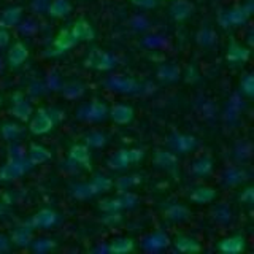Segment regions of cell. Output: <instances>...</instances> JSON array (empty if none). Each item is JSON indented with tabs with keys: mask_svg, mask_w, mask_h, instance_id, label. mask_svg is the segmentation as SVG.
Masks as SVG:
<instances>
[{
	"mask_svg": "<svg viewBox=\"0 0 254 254\" xmlns=\"http://www.w3.org/2000/svg\"><path fill=\"white\" fill-rule=\"evenodd\" d=\"M253 13V3L248 2L242 6H234L230 10L221 13L219 16V24L222 27H238L250 19V16Z\"/></svg>",
	"mask_w": 254,
	"mask_h": 254,
	"instance_id": "5",
	"label": "cell"
},
{
	"mask_svg": "<svg viewBox=\"0 0 254 254\" xmlns=\"http://www.w3.org/2000/svg\"><path fill=\"white\" fill-rule=\"evenodd\" d=\"M0 105H2V99H0Z\"/></svg>",
	"mask_w": 254,
	"mask_h": 254,
	"instance_id": "50",
	"label": "cell"
},
{
	"mask_svg": "<svg viewBox=\"0 0 254 254\" xmlns=\"http://www.w3.org/2000/svg\"><path fill=\"white\" fill-rule=\"evenodd\" d=\"M30 164L26 159H8V162L0 169V181H13L21 178L30 169Z\"/></svg>",
	"mask_w": 254,
	"mask_h": 254,
	"instance_id": "8",
	"label": "cell"
},
{
	"mask_svg": "<svg viewBox=\"0 0 254 254\" xmlns=\"http://www.w3.org/2000/svg\"><path fill=\"white\" fill-rule=\"evenodd\" d=\"M8 250H10V240L5 235L0 234V253H5Z\"/></svg>",
	"mask_w": 254,
	"mask_h": 254,
	"instance_id": "48",
	"label": "cell"
},
{
	"mask_svg": "<svg viewBox=\"0 0 254 254\" xmlns=\"http://www.w3.org/2000/svg\"><path fill=\"white\" fill-rule=\"evenodd\" d=\"M105 86H107V89L113 92H119V94H137L141 91V84L137 79L124 76V75L108 76L105 79Z\"/></svg>",
	"mask_w": 254,
	"mask_h": 254,
	"instance_id": "7",
	"label": "cell"
},
{
	"mask_svg": "<svg viewBox=\"0 0 254 254\" xmlns=\"http://www.w3.org/2000/svg\"><path fill=\"white\" fill-rule=\"evenodd\" d=\"M173 246H175V250L180 253H198L202 250L200 243H198L195 238L188 237V235H178L173 240Z\"/></svg>",
	"mask_w": 254,
	"mask_h": 254,
	"instance_id": "26",
	"label": "cell"
},
{
	"mask_svg": "<svg viewBox=\"0 0 254 254\" xmlns=\"http://www.w3.org/2000/svg\"><path fill=\"white\" fill-rule=\"evenodd\" d=\"M46 11L51 18H56V19L65 18V16L71 13V3H70V0H51Z\"/></svg>",
	"mask_w": 254,
	"mask_h": 254,
	"instance_id": "27",
	"label": "cell"
},
{
	"mask_svg": "<svg viewBox=\"0 0 254 254\" xmlns=\"http://www.w3.org/2000/svg\"><path fill=\"white\" fill-rule=\"evenodd\" d=\"M76 43H78V40L75 38L71 29H62L58 34V37H56V40H54V48L59 53H64V51L71 50V48H73Z\"/></svg>",
	"mask_w": 254,
	"mask_h": 254,
	"instance_id": "23",
	"label": "cell"
},
{
	"mask_svg": "<svg viewBox=\"0 0 254 254\" xmlns=\"http://www.w3.org/2000/svg\"><path fill=\"white\" fill-rule=\"evenodd\" d=\"M26 157H27L29 164L34 167V165H40V164H45L46 161H50L51 153H50V149H48L46 146L38 145V143H34V145H30Z\"/></svg>",
	"mask_w": 254,
	"mask_h": 254,
	"instance_id": "20",
	"label": "cell"
},
{
	"mask_svg": "<svg viewBox=\"0 0 254 254\" xmlns=\"http://www.w3.org/2000/svg\"><path fill=\"white\" fill-rule=\"evenodd\" d=\"M22 19V8L21 6H8L0 14V26L11 29L19 26V22Z\"/></svg>",
	"mask_w": 254,
	"mask_h": 254,
	"instance_id": "21",
	"label": "cell"
},
{
	"mask_svg": "<svg viewBox=\"0 0 254 254\" xmlns=\"http://www.w3.org/2000/svg\"><path fill=\"white\" fill-rule=\"evenodd\" d=\"M141 183V177L140 175H130V177H121L118 181H113V186L123 192V190H129L132 188H135L137 185Z\"/></svg>",
	"mask_w": 254,
	"mask_h": 254,
	"instance_id": "36",
	"label": "cell"
},
{
	"mask_svg": "<svg viewBox=\"0 0 254 254\" xmlns=\"http://www.w3.org/2000/svg\"><path fill=\"white\" fill-rule=\"evenodd\" d=\"M32 240H34V234H32V227L29 226L16 227L11 234V242L16 246H30Z\"/></svg>",
	"mask_w": 254,
	"mask_h": 254,
	"instance_id": "31",
	"label": "cell"
},
{
	"mask_svg": "<svg viewBox=\"0 0 254 254\" xmlns=\"http://www.w3.org/2000/svg\"><path fill=\"white\" fill-rule=\"evenodd\" d=\"M170 245V238L167 234L164 232H153L146 235L145 238L141 240V248L148 251V253H159L162 251L164 248H167V246Z\"/></svg>",
	"mask_w": 254,
	"mask_h": 254,
	"instance_id": "13",
	"label": "cell"
},
{
	"mask_svg": "<svg viewBox=\"0 0 254 254\" xmlns=\"http://www.w3.org/2000/svg\"><path fill=\"white\" fill-rule=\"evenodd\" d=\"M189 198H190V202H194L197 205L210 203L216 198V190L208 186H198L189 194Z\"/></svg>",
	"mask_w": 254,
	"mask_h": 254,
	"instance_id": "24",
	"label": "cell"
},
{
	"mask_svg": "<svg viewBox=\"0 0 254 254\" xmlns=\"http://www.w3.org/2000/svg\"><path fill=\"white\" fill-rule=\"evenodd\" d=\"M118 59L105 50H91L84 58V67L97 71H110L116 67Z\"/></svg>",
	"mask_w": 254,
	"mask_h": 254,
	"instance_id": "4",
	"label": "cell"
},
{
	"mask_svg": "<svg viewBox=\"0 0 254 254\" xmlns=\"http://www.w3.org/2000/svg\"><path fill=\"white\" fill-rule=\"evenodd\" d=\"M180 75H181V71H180V67L177 65V64H164V65H161L157 68L156 71V76L161 79V81L164 83H175V81H178L180 79Z\"/></svg>",
	"mask_w": 254,
	"mask_h": 254,
	"instance_id": "25",
	"label": "cell"
},
{
	"mask_svg": "<svg viewBox=\"0 0 254 254\" xmlns=\"http://www.w3.org/2000/svg\"><path fill=\"white\" fill-rule=\"evenodd\" d=\"M108 116V107L100 100H92L91 103L79 107L76 110V118L86 123H100Z\"/></svg>",
	"mask_w": 254,
	"mask_h": 254,
	"instance_id": "6",
	"label": "cell"
},
{
	"mask_svg": "<svg viewBox=\"0 0 254 254\" xmlns=\"http://www.w3.org/2000/svg\"><path fill=\"white\" fill-rule=\"evenodd\" d=\"M132 2L140 8H146V10L154 8L157 5V0H132Z\"/></svg>",
	"mask_w": 254,
	"mask_h": 254,
	"instance_id": "47",
	"label": "cell"
},
{
	"mask_svg": "<svg viewBox=\"0 0 254 254\" xmlns=\"http://www.w3.org/2000/svg\"><path fill=\"white\" fill-rule=\"evenodd\" d=\"M59 222V214L51 208H43L37 211L27 221V226L32 229H51Z\"/></svg>",
	"mask_w": 254,
	"mask_h": 254,
	"instance_id": "11",
	"label": "cell"
},
{
	"mask_svg": "<svg viewBox=\"0 0 254 254\" xmlns=\"http://www.w3.org/2000/svg\"><path fill=\"white\" fill-rule=\"evenodd\" d=\"M154 164L159 167V169H165L170 170L175 165L178 164V157L172 151H165V149H157L154 154Z\"/></svg>",
	"mask_w": 254,
	"mask_h": 254,
	"instance_id": "29",
	"label": "cell"
},
{
	"mask_svg": "<svg viewBox=\"0 0 254 254\" xmlns=\"http://www.w3.org/2000/svg\"><path fill=\"white\" fill-rule=\"evenodd\" d=\"M10 38H11L10 29L0 26V48H6L8 43H10Z\"/></svg>",
	"mask_w": 254,
	"mask_h": 254,
	"instance_id": "45",
	"label": "cell"
},
{
	"mask_svg": "<svg viewBox=\"0 0 254 254\" xmlns=\"http://www.w3.org/2000/svg\"><path fill=\"white\" fill-rule=\"evenodd\" d=\"M70 29L73 32V35L78 42H91L95 37V30L86 19H78Z\"/></svg>",
	"mask_w": 254,
	"mask_h": 254,
	"instance_id": "22",
	"label": "cell"
},
{
	"mask_svg": "<svg viewBox=\"0 0 254 254\" xmlns=\"http://www.w3.org/2000/svg\"><path fill=\"white\" fill-rule=\"evenodd\" d=\"M30 246L35 253H48L56 248V242L51 238H37V240H32Z\"/></svg>",
	"mask_w": 254,
	"mask_h": 254,
	"instance_id": "39",
	"label": "cell"
},
{
	"mask_svg": "<svg viewBox=\"0 0 254 254\" xmlns=\"http://www.w3.org/2000/svg\"><path fill=\"white\" fill-rule=\"evenodd\" d=\"M133 251V240L127 237L121 238H115L113 242L108 245V253H115V254H126Z\"/></svg>",
	"mask_w": 254,
	"mask_h": 254,
	"instance_id": "34",
	"label": "cell"
},
{
	"mask_svg": "<svg viewBox=\"0 0 254 254\" xmlns=\"http://www.w3.org/2000/svg\"><path fill=\"white\" fill-rule=\"evenodd\" d=\"M167 145H169L170 149L175 151V153L188 154L198 146V141L192 135L173 132L172 135H169V138H167Z\"/></svg>",
	"mask_w": 254,
	"mask_h": 254,
	"instance_id": "10",
	"label": "cell"
},
{
	"mask_svg": "<svg viewBox=\"0 0 254 254\" xmlns=\"http://www.w3.org/2000/svg\"><path fill=\"white\" fill-rule=\"evenodd\" d=\"M246 180H248V173H246L243 169H238V167L227 169L224 172V175H222V183H224V186H229V188L242 185V183Z\"/></svg>",
	"mask_w": 254,
	"mask_h": 254,
	"instance_id": "28",
	"label": "cell"
},
{
	"mask_svg": "<svg viewBox=\"0 0 254 254\" xmlns=\"http://www.w3.org/2000/svg\"><path fill=\"white\" fill-rule=\"evenodd\" d=\"M226 59H227V62L232 64V65H242V64L248 62L250 50H248V48H245L243 45H240V43L232 42L227 48Z\"/></svg>",
	"mask_w": 254,
	"mask_h": 254,
	"instance_id": "16",
	"label": "cell"
},
{
	"mask_svg": "<svg viewBox=\"0 0 254 254\" xmlns=\"http://www.w3.org/2000/svg\"><path fill=\"white\" fill-rule=\"evenodd\" d=\"M108 116L111 118L113 123L124 126L132 121L135 116V111L130 105H127V103H116V105L108 108Z\"/></svg>",
	"mask_w": 254,
	"mask_h": 254,
	"instance_id": "14",
	"label": "cell"
},
{
	"mask_svg": "<svg viewBox=\"0 0 254 254\" xmlns=\"http://www.w3.org/2000/svg\"><path fill=\"white\" fill-rule=\"evenodd\" d=\"M170 16L175 21H186L189 19L194 13V5L189 2V0H175L170 5Z\"/></svg>",
	"mask_w": 254,
	"mask_h": 254,
	"instance_id": "17",
	"label": "cell"
},
{
	"mask_svg": "<svg viewBox=\"0 0 254 254\" xmlns=\"http://www.w3.org/2000/svg\"><path fill=\"white\" fill-rule=\"evenodd\" d=\"M197 42L200 43L202 46H213L214 43H216V34H214L211 29L205 27L202 30H198Z\"/></svg>",
	"mask_w": 254,
	"mask_h": 254,
	"instance_id": "40",
	"label": "cell"
},
{
	"mask_svg": "<svg viewBox=\"0 0 254 254\" xmlns=\"http://www.w3.org/2000/svg\"><path fill=\"white\" fill-rule=\"evenodd\" d=\"M54 127V118L51 111L46 108H40L34 116H30L29 130L34 135H45Z\"/></svg>",
	"mask_w": 254,
	"mask_h": 254,
	"instance_id": "9",
	"label": "cell"
},
{
	"mask_svg": "<svg viewBox=\"0 0 254 254\" xmlns=\"http://www.w3.org/2000/svg\"><path fill=\"white\" fill-rule=\"evenodd\" d=\"M189 172L194 177H208L213 172V161L210 157H197L195 161L190 164Z\"/></svg>",
	"mask_w": 254,
	"mask_h": 254,
	"instance_id": "30",
	"label": "cell"
},
{
	"mask_svg": "<svg viewBox=\"0 0 254 254\" xmlns=\"http://www.w3.org/2000/svg\"><path fill=\"white\" fill-rule=\"evenodd\" d=\"M68 159L70 162H73L75 165H81V167H89L91 165V154H89V148H87L84 143H79V145H73L68 151Z\"/></svg>",
	"mask_w": 254,
	"mask_h": 254,
	"instance_id": "19",
	"label": "cell"
},
{
	"mask_svg": "<svg viewBox=\"0 0 254 254\" xmlns=\"http://www.w3.org/2000/svg\"><path fill=\"white\" fill-rule=\"evenodd\" d=\"M27 58H29L27 46L24 45L22 42H16L10 48V51H8V58L6 59H8V64H10V67L18 68L27 61Z\"/></svg>",
	"mask_w": 254,
	"mask_h": 254,
	"instance_id": "18",
	"label": "cell"
},
{
	"mask_svg": "<svg viewBox=\"0 0 254 254\" xmlns=\"http://www.w3.org/2000/svg\"><path fill=\"white\" fill-rule=\"evenodd\" d=\"M240 91L246 97H253L254 94V78L253 73H246L245 76H242L240 79Z\"/></svg>",
	"mask_w": 254,
	"mask_h": 254,
	"instance_id": "41",
	"label": "cell"
},
{
	"mask_svg": "<svg viewBox=\"0 0 254 254\" xmlns=\"http://www.w3.org/2000/svg\"><path fill=\"white\" fill-rule=\"evenodd\" d=\"M143 45L148 46V48H161L165 45V38L157 37V35H151V37H146L145 40H143Z\"/></svg>",
	"mask_w": 254,
	"mask_h": 254,
	"instance_id": "43",
	"label": "cell"
},
{
	"mask_svg": "<svg viewBox=\"0 0 254 254\" xmlns=\"http://www.w3.org/2000/svg\"><path fill=\"white\" fill-rule=\"evenodd\" d=\"M240 198V202L245 203V205H253L254 202V189L253 188H246L245 190H242V194L238 195Z\"/></svg>",
	"mask_w": 254,
	"mask_h": 254,
	"instance_id": "44",
	"label": "cell"
},
{
	"mask_svg": "<svg viewBox=\"0 0 254 254\" xmlns=\"http://www.w3.org/2000/svg\"><path fill=\"white\" fill-rule=\"evenodd\" d=\"M145 157V149L141 148H124L119 149L113 156L108 157L107 165L111 170H124L127 167H130L132 164L140 162Z\"/></svg>",
	"mask_w": 254,
	"mask_h": 254,
	"instance_id": "2",
	"label": "cell"
},
{
	"mask_svg": "<svg viewBox=\"0 0 254 254\" xmlns=\"http://www.w3.org/2000/svg\"><path fill=\"white\" fill-rule=\"evenodd\" d=\"M111 188H113V180L107 175H95L89 183H79L71 188V195L78 200H86V198L108 192Z\"/></svg>",
	"mask_w": 254,
	"mask_h": 254,
	"instance_id": "1",
	"label": "cell"
},
{
	"mask_svg": "<svg viewBox=\"0 0 254 254\" xmlns=\"http://www.w3.org/2000/svg\"><path fill=\"white\" fill-rule=\"evenodd\" d=\"M8 151H10V159H26V154H27L26 148L22 145H18V143H13Z\"/></svg>",
	"mask_w": 254,
	"mask_h": 254,
	"instance_id": "42",
	"label": "cell"
},
{
	"mask_svg": "<svg viewBox=\"0 0 254 254\" xmlns=\"http://www.w3.org/2000/svg\"><path fill=\"white\" fill-rule=\"evenodd\" d=\"M62 94L65 95L67 99H79L84 94V86L81 83H68L62 87Z\"/></svg>",
	"mask_w": 254,
	"mask_h": 254,
	"instance_id": "38",
	"label": "cell"
},
{
	"mask_svg": "<svg viewBox=\"0 0 254 254\" xmlns=\"http://www.w3.org/2000/svg\"><path fill=\"white\" fill-rule=\"evenodd\" d=\"M190 216V213L188 210V206L181 205V203H175L170 205L169 208L165 210V218L170 219L172 222H183Z\"/></svg>",
	"mask_w": 254,
	"mask_h": 254,
	"instance_id": "33",
	"label": "cell"
},
{
	"mask_svg": "<svg viewBox=\"0 0 254 254\" xmlns=\"http://www.w3.org/2000/svg\"><path fill=\"white\" fill-rule=\"evenodd\" d=\"M51 0H32V8H34L35 11L42 13V11H46L48 10V5H50Z\"/></svg>",
	"mask_w": 254,
	"mask_h": 254,
	"instance_id": "46",
	"label": "cell"
},
{
	"mask_svg": "<svg viewBox=\"0 0 254 254\" xmlns=\"http://www.w3.org/2000/svg\"><path fill=\"white\" fill-rule=\"evenodd\" d=\"M138 203V195L130 190H123L116 197L105 198L100 202V210L105 213H119L121 210H130Z\"/></svg>",
	"mask_w": 254,
	"mask_h": 254,
	"instance_id": "3",
	"label": "cell"
},
{
	"mask_svg": "<svg viewBox=\"0 0 254 254\" xmlns=\"http://www.w3.org/2000/svg\"><path fill=\"white\" fill-rule=\"evenodd\" d=\"M0 68H2V61H0Z\"/></svg>",
	"mask_w": 254,
	"mask_h": 254,
	"instance_id": "49",
	"label": "cell"
},
{
	"mask_svg": "<svg viewBox=\"0 0 254 254\" xmlns=\"http://www.w3.org/2000/svg\"><path fill=\"white\" fill-rule=\"evenodd\" d=\"M22 132H24L22 126L13 121L3 123L2 127H0V135H2V138L6 141H16L22 135Z\"/></svg>",
	"mask_w": 254,
	"mask_h": 254,
	"instance_id": "32",
	"label": "cell"
},
{
	"mask_svg": "<svg viewBox=\"0 0 254 254\" xmlns=\"http://www.w3.org/2000/svg\"><path fill=\"white\" fill-rule=\"evenodd\" d=\"M108 137L100 130H92L84 135V145L87 148H103L107 145Z\"/></svg>",
	"mask_w": 254,
	"mask_h": 254,
	"instance_id": "35",
	"label": "cell"
},
{
	"mask_svg": "<svg viewBox=\"0 0 254 254\" xmlns=\"http://www.w3.org/2000/svg\"><path fill=\"white\" fill-rule=\"evenodd\" d=\"M218 248L221 253H224V254H238V253L245 251L246 240L242 235H232V237L222 238L218 245Z\"/></svg>",
	"mask_w": 254,
	"mask_h": 254,
	"instance_id": "15",
	"label": "cell"
},
{
	"mask_svg": "<svg viewBox=\"0 0 254 254\" xmlns=\"http://www.w3.org/2000/svg\"><path fill=\"white\" fill-rule=\"evenodd\" d=\"M11 115L13 118H16L18 121H22V123H26L30 119L32 113H34V108H32L30 105V102L24 97V95L21 92L18 94H14L13 97H11Z\"/></svg>",
	"mask_w": 254,
	"mask_h": 254,
	"instance_id": "12",
	"label": "cell"
},
{
	"mask_svg": "<svg viewBox=\"0 0 254 254\" xmlns=\"http://www.w3.org/2000/svg\"><path fill=\"white\" fill-rule=\"evenodd\" d=\"M213 218L214 221L221 222V224H229V222L232 221V210L226 205H218V206H214V210H213Z\"/></svg>",
	"mask_w": 254,
	"mask_h": 254,
	"instance_id": "37",
	"label": "cell"
}]
</instances>
